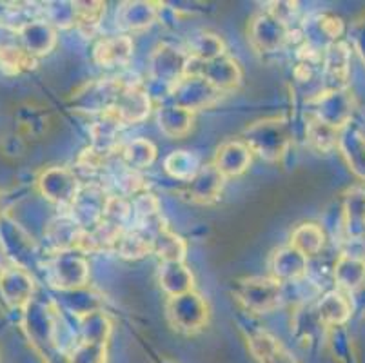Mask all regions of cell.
Here are the masks:
<instances>
[{"instance_id": "11", "label": "cell", "mask_w": 365, "mask_h": 363, "mask_svg": "<svg viewBox=\"0 0 365 363\" xmlns=\"http://www.w3.org/2000/svg\"><path fill=\"white\" fill-rule=\"evenodd\" d=\"M140 153H155V148H153L151 144H148V148L144 149V151H138L137 155L135 156H129V164H135V162H137V156H140ZM144 160H145V164H149V162H151V158H148V155H144Z\"/></svg>"}, {"instance_id": "2", "label": "cell", "mask_w": 365, "mask_h": 363, "mask_svg": "<svg viewBox=\"0 0 365 363\" xmlns=\"http://www.w3.org/2000/svg\"><path fill=\"white\" fill-rule=\"evenodd\" d=\"M133 44L128 36H109L101 40L95 48V58L104 68H115L125 64L131 56Z\"/></svg>"}, {"instance_id": "5", "label": "cell", "mask_w": 365, "mask_h": 363, "mask_svg": "<svg viewBox=\"0 0 365 363\" xmlns=\"http://www.w3.org/2000/svg\"><path fill=\"white\" fill-rule=\"evenodd\" d=\"M106 11V6L101 2L91 4H76L75 8V24L86 35H93L101 24V19Z\"/></svg>"}, {"instance_id": "3", "label": "cell", "mask_w": 365, "mask_h": 363, "mask_svg": "<svg viewBox=\"0 0 365 363\" xmlns=\"http://www.w3.org/2000/svg\"><path fill=\"white\" fill-rule=\"evenodd\" d=\"M249 344H251V349H253V352L262 363H297L293 356L285 351L273 336L265 334V332L251 336Z\"/></svg>"}, {"instance_id": "8", "label": "cell", "mask_w": 365, "mask_h": 363, "mask_svg": "<svg viewBox=\"0 0 365 363\" xmlns=\"http://www.w3.org/2000/svg\"><path fill=\"white\" fill-rule=\"evenodd\" d=\"M33 58L29 51L13 46L0 48V68H4L8 73H21L22 69H28L31 66Z\"/></svg>"}, {"instance_id": "6", "label": "cell", "mask_w": 365, "mask_h": 363, "mask_svg": "<svg viewBox=\"0 0 365 363\" xmlns=\"http://www.w3.org/2000/svg\"><path fill=\"white\" fill-rule=\"evenodd\" d=\"M153 249L158 252L160 258H164L165 262H180L184 258L185 245L182 242V238L171 235V232L160 231L157 235V238L153 240Z\"/></svg>"}, {"instance_id": "1", "label": "cell", "mask_w": 365, "mask_h": 363, "mask_svg": "<svg viewBox=\"0 0 365 363\" xmlns=\"http://www.w3.org/2000/svg\"><path fill=\"white\" fill-rule=\"evenodd\" d=\"M240 296V300L247 307L264 311V309H271L277 305V302L280 300V285L277 282L262 278L249 280L245 284V291Z\"/></svg>"}, {"instance_id": "9", "label": "cell", "mask_w": 365, "mask_h": 363, "mask_svg": "<svg viewBox=\"0 0 365 363\" xmlns=\"http://www.w3.org/2000/svg\"><path fill=\"white\" fill-rule=\"evenodd\" d=\"M309 140L314 148L327 151V149H331L336 144V131H334L331 124H325V122L317 120V122L309 126Z\"/></svg>"}, {"instance_id": "4", "label": "cell", "mask_w": 365, "mask_h": 363, "mask_svg": "<svg viewBox=\"0 0 365 363\" xmlns=\"http://www.w3.org/2000/svg\"><path fill=\"white\" fill-rule=\"evenodd\" d=\"M249 164V151L245 145L235 142V155H231V148L225 144L224 148L218 149L217 156V171L222 176H233L240 175L247 169Z\"/></svg>"}, {"instance_id": "7", "label": "cell", "mask_w": 365, "mask_h": 363, "mask_svg": "<svg viewBox=\"0 0 365 363\" xmlns=\"http://www.w3.org/2000/svg\"><path fill=\"white\" fill-rule=\"evenodd\" d=\"M351 309L347 300L338 292H331L325 296V300L320 304V318L327 324H344Z\"/></svg>"}, {"instance_id": "10", "label": "cell", "mask_w": 365, "mask_h": 363, "mask_svg": "<svg viewBox=\"0 0 365 363\" xmlns=\"http://www.w3.org/2000/svg\"><path fill=\"white\" fill-rule=\"evenodd\" d=\"M345 215L349 216V222H358L360 225H365V191H360V189L349 191Z\"/></svg>"}]
</instances>
